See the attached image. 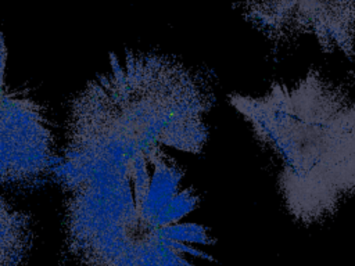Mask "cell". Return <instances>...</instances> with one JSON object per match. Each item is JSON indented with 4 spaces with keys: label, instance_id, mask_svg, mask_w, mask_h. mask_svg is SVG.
Returning <instances> with one entry per match:
<instances>
[{
    "label": "cell",
    "instance_id": "obj_3",
    "mask_svg": "<svg viewBox=\"0 0 355 266\" xmlns=\"http://www.w3.org/2000/svg\"><path fill=\"white\" fill-rule=\"evenodd\" d=\"M53 125L44 105L29 89H1V183L11 188H32L58 165Z\"/></svg>",
    "mask_w": 355,
    "mask_h": 266
},
{
    "label": "cell",
    "instance_id": "obj_5",
    "mask_svg": "<svg viewBox=\"0 0 355 266\" xmlns=\"http://www.w3.org/2000/svg\"><path fill=\"white\" fill-rule=\"evenodd\" d=\"M32 222L28 215L1 200V266H21L32 245Z\"/></svg>",
    "mask_w": 355,
    "mask_h": 266
},
{
    "label": "cell",
    "instance_id": "obj_2",
    "mask_svg": "<svg viewBox=\"0 0 355 266\" xmlns=\"http://www.w3.org/2000/svg\"><path fill=\"white\" fill-rule=\"evenodd\" d=\"M227 100L277 158L279 191L295 220L319 222L355 193V98L345 90L309 69L293 85Z\"/></svg>",
    "mask_w": 355,
    "mask_h": 266
},
{
    "label": "cell",
    "instance_id": "obj_1",
    "mask_svg": "<svg viewBox=\"0 0 355 266\" xmlns=\"http://www.w3.org/2000/svg\"><path fill=\"white\" fill-rule=\"evenodd\" d=\"M208 78L154 51L111 53L72 97L54 170L64 247L78 266H201L215 240L172 151L200 154Z\"/></svg>",
    "mask_w": 355,
    "mask_h": 266
},
{
    "label": "cell",
    "instance_id": "obj_4",
    "mask_svg": "<svg viewBox=\"0 0 355 266\" xmlns=\"http://www.w3.org/2000/svg\"><path fill=\"white\" fill-rule=\"evenodd\" d=\"M269 42L282 44L312 35L330 51L352 54L355 40V3L250 1L233 6Z\"/></svg>",
    "mask_w": 355,
    "mask_h": 266
}]
</instances>
